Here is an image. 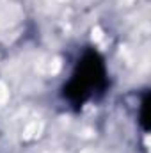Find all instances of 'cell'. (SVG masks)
<instances>
[{"label":"cell","instance_id":"6da1fadb","mask_svg":"<svg viewBox=\"0 0 151 153\" xmlns=\"http://www.w3.org/2000/svg\"><path fill=\"white\" fill-rule=\"evenodd\" d=\"M112 85L107 57L93 45L78 50L70 73L59 87V100L71 112L101 102Z\"/></svg>","mask_w":151,"mask_h":153},{"label":"cell","instance_id":"7a4b0ae2","mask_svg":"<svg viewBox=\"0 0 151 153\" xmlns=\"http://www.w3.org/2000/svg\"><path fill=\"white\" fill-rule=\"evenodd\" d=\"M148 107H150V91H142L139 105H137V123L141 125L144 135H148Z\"/></svg>","mask_w":151,"mask_h":153}]
</instances>
